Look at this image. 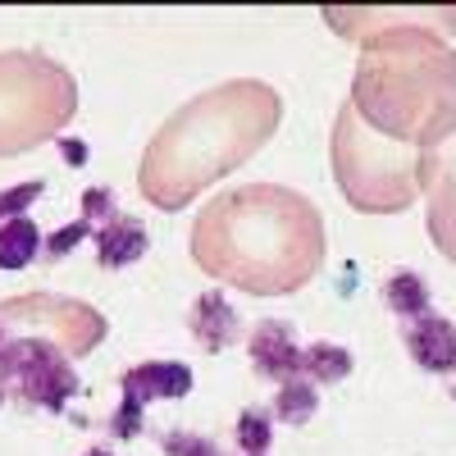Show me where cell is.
I'll return each mask as SVG.
<instances>
[{
  "mask_svg": "<svg viewBox=\"0 0 456 456\" xmlns=\"http://www.w3.org/2000/svg\"><path fill=\"white\" fill-rule=\"evenodd\" d=\"M201 274L251 297H288L324 265V219L311 197L279 183H247L201 206L187 233Z\"/></svg>",
  "mask_w": 456,
  "mask_h": 456,
  "instance_id": "cell-1",
  "label": "cell"
},
{
  "mask_svg": "<svg viewBox=\"0 0 456 456\" xmlns=\"http://www.w3.org/2000/svg\"><path fill=\"white\" fill-rule=\"evenodd\" d=\"M279 119L283 101L260 78H233L192 96L146 142L137 165L142 197L165 215L192 206L206 187L242 169L279 133Z\"/></svg>",
  "mask_w": 456,
  "mask_h": 456,
  "instance_id": "cell-2",
  "label": "cell"
},
{
  "mask_svg": "<svg viewBox=\"0 0 456 456\" xmlns=\"http://www.w3.org/2000/svg\"><path fill=\"white\" fill-rule=\"evenodd\" d=\"M352 110L397 146L438 151L456 133V51L425 23L379 28L361 42Z\"/></svg>",
  "mask_w": 456,
  "mask_h": 456,
  "instance_id": "cell-3",
  "label": "cell"
},
{
  "mask_svg": "<svg viewBox=\"0 0 456 456\" xmlns=\"http://www.w3.org/2000/svg\"><path fill=\"white\" fill-rule=\"evenodd\" d=\"M329 160L333 183L361 215H402L425 197V183L434 174L438 151H415L379 137L361 124L352 101L338 110L333 133H329Z\"/></svg>",
  "mask_w": 456,
  "mask_h": 456,
  "instance_id": "cell-4",
  "label": "cell"
},
{
  "mask_svg": "<svg viewBox=\"0 0 456 456\" xmlns=\"http://www.w3.org/2000/svg\"><path fill=\"white\" fill-rule=\"evenodd\" d=\"M78 114V78L42 51H0V160L60 137Z\"/></svg>",
  "mask_w": 456,
  "mask_h": 456,
  "instance_id": "cell-5",
  "label": "cell"
},
{
  "mask_svg": "<svg viewBox=\"0 0 456 456\" xmlns=\"http://www.w3.org/2000/svg\"><path fill=\"white\" fill-rule=\"evenodd\" d=\"M0 388L19 397L23 406L60 415L83 384L73 374V356L60 342L5 329V338H0Z\"/></svg>",
  "mask_w": 456,
  "mask_h": 456,
  "instance_id": "cell-6",
  "label": "cell"
},
{
  "mask_svg": "<svg viewBox=\"0 0 456 456\" xmlns=\"http://www.w3.org/2000/svg\"><path fill=\"white\" fill-rule=\"evenodd\" d=\"M0 324L10 333L51 338L69 356H92L110 333L96 306H87L78 297H60V292H23V297L0 301Z\"/></svg>",
  "mask_w": 456,
  "mask_h": 456,
  "instance_id": "cell-7",
  "label": "cell"
},
{
  "mask_svg": "<svg viewBox=\"0 0 456 456\" xmlns=\"http://www.w3.org/2000/svg\"><path fill=\"white\" fill-rule=\"evenodd\" d=\"M192 370L178 365V361H146V365H133L124 370L119 379V411H114V420H110V434L114 438H137L142 434V415L151 402H165V397H187L192 393Z\"/></svg>",
  "mask_w": 456,
  "mask_h": 456,
  "instance_id": "cell-8",
  "label": "cell"
},
{
  "mask_svg": "<svg viewBox=\"0 0 456 456\" xmlns=\"http://www.w3.org/2000/svg\"><path fill=\"white\" fill-rule=\"evenodd\" d=\"M83 219L92 224V242H96L101 270H128V265L142 260L146 247H151L142 219H133V215H124L119 206H114L110 187H92V192H83Z\"/></svg>",
  "mask_w": 456,
  "mask_h": 456,
  "instance_id": "cell-9",
  "label": "cell"
},
{
  "mask_svg": "<svg viewBox=\"0 0 456 456\" xmlns=\"http://www.w3.org/2000/svg\"><path fill=\"white\" fill-rule=\"evenodd\" d=\"M247 356H251V370L265 379V384L306 379L301 374V342H297L292 324H283V320H260L247 333Z\"/></svg>",
  "mask_w": 456,
  "mask_h": 456,
  "instance_id": "cell-10",
  "label": "cell"
},
{
  "mask_svg": "<svg viewBox=\"0 0 456 456\" xmlns=\"http://www.w3.org/2000/svg\"><path fill=\"white\" fill-rule=\"evenodd\" d=\"M425 224L443 260L456 265V146L438 151L434 174L425 183Z\"/></svg>",
  "mask_w": 456,
  "mask_h": 456,
  "instance_id": "cell-11",
  "label": "cell"
},
{
  "mask_svg": "<svg viewBox=\"0 0 456 456\" xmlns=\"http://www.w3.org/2000/svg\"><path fill=\"white\" fill-rule=\"evenodd\" d=\"M324 19H329V28L338 32V37H352V42H365L370 32H379V28H402V23H425V28H434V32H456V10H443V5H434V10H324Z\"/></svg>",
  "mask_w": 456,
  "mask_h": 456,
  "instance_id": "cell-12",
  "label": "cell"
},
{
  "mask_svg": "<svg viewBox=\"0 0 456 456\" xmlns=\"http://www.w3.org/2000/svg\"><path fill=\"white\" fill-rule=\"evenodd\" d=\"M402 342L411 361L429 374H452L456 370V324L438 311H425L415 320H402Z\"/></svg>",
  "mask_w": 456,
  "mask_h": 456,
  "instance_id": "cell-13",
  "label": "cell"
},
{
  "mask_svg": "<svg viewBox=\"0 0 456 456\" xmlns=\"http://www.w3.org/2000/svg\"><path fill=\"white\" fill-rule=\"evenodd\" d=\"M192 338L201 342L206 352H224V347H233L238 342V333H242V320H238V311L224 301V292H201L197 297V306H192Z\"/></svg>",
  "mask_w": 456,
  "mask_h": 456,
  "instance_id": "cell-14",
  "label": "cell"
},
{
  "mask_svg": "<svg viewBox=\"0 0 456 456\" xmlns=\"http://www.w3.org/2000/svg\"><path fill=\"white\" fill-rule=\"evenodd\" d=\"M42 256V228L28 215L0 219V270H28Z\"/></svg>",
  "mask_w": 456,
  "mask_h": 456,
  "instance_id": "cell-15",
  "label": "cell"
},
{
  "mask_svg": "<svg viewBox=\"0 0 456 456\" xmlns=\"http://www.w3.org/2000/svg\"><path fill=\"white\" fill-rule=\"evenodd\" d=\"M384 301H388V311H393L397 320H415V315L434 311L429 288H425V279L415 274V270H397V274L384 283Z\"/></svg>",
  "mask_w": 456,
  "mask_h": 456,
  "instance_id": "cell-16",
  "label": "cell"
},
{
  "mask_svg": "<svg viewBox=\"0 0 456 456\" xmlns=\"http://www.w3.org/2000/svg\"><path fill=\"white\" fill-rule=\"evenodd\" d=\"M301 374L311 379V384H338V379L352 374V352L347 347H333V342H311V347H301Z\"/></svg>",
  "mask_w": 456,
  "mask_h": 456,
  "instance_id": "cell-17",
  "label": "cell"
},
{
  "mask_svg": "<svg viewBox=\"0 0 456 456\" xmlns=\"http://www.w3.org/2000/svg\"><path fill=\"white\" fill-rule=\"evenodd\" d=\"M320 406V388L311 384V379H292V384H279L274 402H270V415L283 425H306L311 415Z\"/></svg>",
  "mask_w": 456,
  "mask_h": 456,
  "instance_id": "cell-18",
  "label": "cell"
},
{
  "mask_svg": "<svg viewBox=\"0 0 456 456\" xmlns=\"http://www.w3.org/2000/svg\"><path fill=\"white\" fill-rule=\"evenodd\" d=\"M270 434H274L270 406H247L242 420H238V447L247 456H265V452H270Z\"/></svg>",
  "mask_w": 456,
  "mask_h": 456,
  "instance_id": "cell-19",
  "label": "cell"
},
{
  "mask_svg": "<svg viewBox=\"0 0 456 456\" xmlns=\"http://www.w3.org/2000/svg\"><path fill=\"white\" fill-rule=\"evenodd\" d=\"M165 456H224L210 438H201V434H187V429H169L165 438Z\"/></svg>",
  "mask_w": 456,
  "mask_h": 456,
  "instance_id": "cell-20",
  "label": "cell"
},
{
  "mask_svg": "<svg viewBox=\"0 0 456 456\" xmlns=\"http://www.w3.org/2000/svg\"><path fill=\"white\" fill-rule=\"evenodd\" d=\"M46 187L42 183H19V187H5V192H0V219H14V215H23L37 197H42Z\"/></svg>",
  "mask_w": 456,
  "mask_h": 456,
  "instance_id": "cell-21",
  "label": "cell"
},
{
  "mask_svg": "<svg viewBox=\"0 0 456 456\" xmlns=\"http://www.w3.org/2000/svg\"><path fill=\"white\" fill-rule=\"evenodd\" d=\"M5 397H10V393H5V388H0V402H5Z\"/></svg>",
  "mask_w": 456,
  "mask_h": 456,
  "instance_id": "cell-22",
  "label": "cell"
},
{
  "mask_svg": "<svg viewBox=\"0 0 456 456\" xmlns=\"http://www.w3.org/2000/svg\"><path fill=\"white\" fill-rule=\"evenodd\" d=\"M452 402H456V384H452Z\"/></svg>",
  "mask_w": 456,
  "mask_h": 456,
  "instance_id": "cell-23",
  "label": "cell"
},
{
  "mask_svg": "<svg viewBox=\"0 0 456 456\" xmlns=\"http://www.w3.org/2000/svg\"><path fill=\"white\" fill-rule=\"evenodd\" d=\"M0 338H5V324H0Z\"/></svg>",
  "mask_w": 456,
  "mask_h": 456,
  "instance_id": "cell-24",
  "label": "cell"
}]
</instances>
